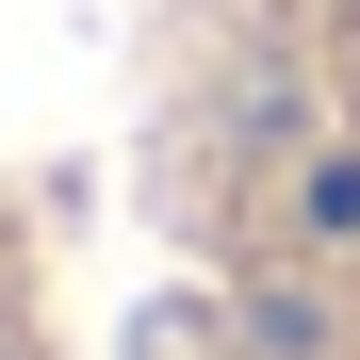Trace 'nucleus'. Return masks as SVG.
<instances>
[{
  "label": "nucleus",
  "instance_id": "1",
  "mask_svg": "<svg viewBox=\"0 0 360 360\" xmlns=\"http://www.w3.org/2000/svg\"><path fill=\"white\" fill-rule=\"evenodd\" d=\"M180 229L246 360H360V0H229L180 82Z\"/></svg>",
  "mask_w": 360,
  "mask_h": 360
}]
</instances>
